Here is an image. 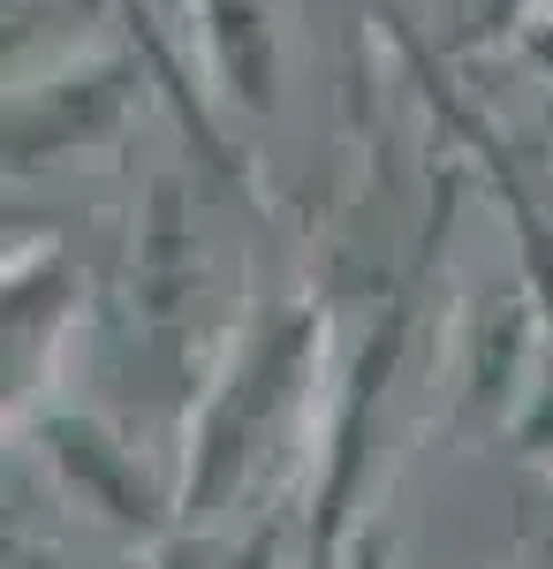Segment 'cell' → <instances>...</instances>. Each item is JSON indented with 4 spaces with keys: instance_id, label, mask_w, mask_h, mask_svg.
Returning a JSON list of instances; mask_svg holds the SVG:
<instances>
[{
    "instance_id": "2",
    "label": "cell",
    "mask_w": 553,
    "mask_h": 569,
    "mask_svg": "<svg viewBox=\"0 0 553 569\" xmlns=\"http://www.w3.org/2000/svg\"><path fill=\"white\" fill-rule=\"evenodd\" d=\"M69 335H77V273H69V259L39 251V243L8 251V402H23V418H39L31 402H39L46 372L61 365Z\"/></svg>"
},
{
    "instance_id": "3",
    "label": "cell",
    "mask_w": 553,
    "mask_h": 569,
    "mask_svg": "<svg viewBox=\"0 0 553 569\" xmlns=\"http://www.w3.org/2000/svg\"><path fill=\"white\" fill-rule=\"evenodd\" d=\"M198 8V31H205V61H213L220 91L235 99H273V31H265V8L258 0H190Z\"/></svg>"
},
{
    "instance_id": "4",
    "label": "cell",
    "mask_w": 553,
    "mask_h": 569,
    "mask_svg": "<svg viewBox=\"0 0 553 569\" xmlns=\"http://www.w3.org/2000/svg\"><path fill=\"white\" fill-rule=\"evenodd\" d=\"M356 569H386V562H372V547H356Z\"/></svg>"
},
{
    "instance_id": "1",
    "label": "cell",
    "mask_w": 553,
    "mask_h": 569,
    "mask_svg": "<svg viewBox=\"0 0 553 569\" xmlns=\"http://www.w3.org/2000/svg\"><path fill=\"white\" fill-rule=\"evenodd\" d=\"M326 311L281 297L243 319V335L220 350L205 388L190 402V440L174 463V517L182 525H220L258 463L296 433H326Z\"/></svg>"
}]
</instances>
